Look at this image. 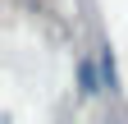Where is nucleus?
Returning a JSON list of instances; mask_svg holds the SVG:
<instances>
[{
    "label": "nucleus",
    "instance_id": "nucleus-1",
    "mask_svg": "<svg viewBox=\"0 0 128 124\" xmlns=\"http://www.w3.org/2000/svg\"><path fill=\"white\" fill-rule=\"evenodd\" d=\"M105 87V74H96V65H92V55H78V92L92 101L96 92Z\"/></svg>",
    "mask_w": 128,
    "mask_h": 124
}]
</instances>
